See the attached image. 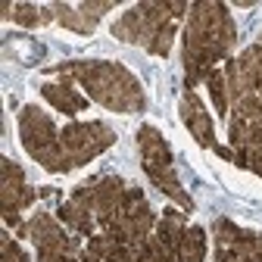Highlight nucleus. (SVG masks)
I'll list each match as a JSON object with an SVG mask.
<instances>
[{
    "mask_svg": "<svg viewBox=\"0 0 262 262\" xmlns=\"http://www.w3.org/2000/svg\"><path fill=\"white\" fill-rule=\"evenodd\" d=\"M16 13H19L16 19H19V22H25V25H38V22H44V16H38V10H35V7L19 4V7H16Z\"/></svg>",
    "mask_w": 262,
    "mask_h": 262,
    "instance_id": "nucleus-2",
    "label": "nucleus"
},
{
    "mask_svg": "<svg viewBox=\"0 0 262 262\" xmlns=\"http://www.w3.org/2000/svg\"><path fill=\"white\" fill-rule=\"evenodd\" d=\"M181 262H203V231L190 228L181 234Z\"/></svg>",
    "mask_w": 262,
    "mask_h": 262,
    "instance_id": "nucleus-1",
    "label": "nucleus"
}]
</instances>
